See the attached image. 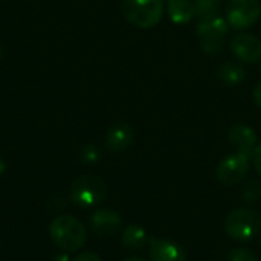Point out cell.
I'll list each match as a JSON object with an SVG mask.
<instances>
[{
    "instance_id": "obj_1",
    "label": "cell",
    "mask_w": 261,
    "mask_h": 261,
    "mask_svg": "<svg viewBox=\"0 0 261 261\" xmlns=\"http://www.w3.org/2000/svg\"><path fill=\"white\" fill-rule=\"evenodd\" d=\"M49 236L52 242L64 252H75L84 246L87 232L78 219L63 214L52 220L49 226Z\"/></svg>"
},
{
    "instance_id": "obj_2",
    "label": "cell",
    "mask_w": 261,
    "mask_h": 261,
    "mask_svg": "<svg viewBox=\"0 0 261 261\" xmlns=\"http://www.w3.org/2000/svg\"><path fill=\"white\" fill-rule=\"evenodd\" d=\"M226 234L237 242H251L261 231V216L252 208L232 210L225 219Z\"/></svg>"
},
{
    "instance_id": "obj_3",
    "label": "cell",
    "mask_w": 261,
    "mask_h": 261,
    "mask_svg": "<svg viewBox=\"0 0 261 261\" xmlns=\"http://www.w3.org/2000/svg\"><path fill=\"white\" fill-rule=\"evenodd\" d=\"M122 14L133 26L150 29L164 17V0H124Z\"/></svg>"
},
{
    "instance_id": "obj_4",
    "label": "cell",
    "mask_w": 261,
    "mask_h": 261,
    "mask_svg": "<svg viewBox=\"0 0 261 261\" xmlns=\"http://www.w3.org/2000/svg\"><path fill=\"white\" fill-rule=\"evenodd\" d=\"M107 197V185L96 176H81L70 187V199L80 208L101 205Z\"/></svg>"
},
{
    "instance_id": "obj_5",
    "label": "cell",
    "mask_w": 261,
    "mask_h": 261,
    "mask_svg": "<svg viewBox=\"0 0 261 261\" xmlns=\"http://www.w3.org/2000/svg\"><path fill=\"white\" fill-rule=\"evenodd\" d=\"M229 32V24L225 17L216 15L206 20H199L196 34L200 40V49L208 55H217L223 49L225 37Z\"/></svg>"
},
{
    "instance_id": "obj_6",
    "label": "cell",
    "mask_w": 261,
    "mask_h": 261,
    "mask_svg": "<svg viewBox=\"0 0 261 261\" xmlns=\"http://www.w3.org/2000/svg\"><path fill=\"white\" fill-rule=\"evenodd\" d=\"M225 15L229 28L236 31L252 28L260 20V0H226Z\"/></svg>"
},
{
    "instance_id": "obj_7",
    "label": "cell",
    "mask_w": 261,
    "mask_h": 261,
    "mask_svg": "<svg viewBox=\"0 0 261 261\" xmlns=\"http://www.w3.org/2000/svg\"><path fill=\"white\" fill-rule=\"evenodd\" d=\"M251 156L245 153H232L223 158L216 167V177L220 184L226 187L237 185L243 182L249 173Z\"/></svg>"
},
{
    "instance_id": "obj_8",
    "label": "cell",
    "mask_w": 261,
    "mask_h": 261,
    "mask_svg": "<svg viewBox=\"0 0 261 261\" xmlns=\"http://www.w3.org/2000/svg\"><path fill=\"white\" fill-rule=\"evenodd\" d=\"M231 52L237 57L239 61L255 64L261 61V40L254 34H237L229 43Z\"/></svg>"
},
{
    "instance_id": "obj_9",
    "label": "cell",
    "mask_w": 261,
    "mask_h": 261,
    "mask_svg": "<svg viewBox=\"0 0 261 261\" xmlns=\"http://www.w3.org/2000/svg\"><path fill=\"white\" fill-rule=\"evenodd\" d=\"M148 255L150 261H187V251L176 242L168 239H148Z\"/></svg>"
},
{
    "instance_id": "obj_10",
    "label": "cell",
    "mask_w": 261,
    "mask_h": 261,
    "mask_svg": "<svg viewBox=\"0 0 261 261\" xmlns=\"http://www.w3.org/2000/svg\"><path fill=\"white\" fill-rule=\"evenodd\" d=\"M90 229L95 236L107 239L113 237L121 231L122 219L113 210H98L90 217Z\"/></svg>"
},
{
    "instance_id": "obj_11",
    "label": "cell",
    "mask_w": 261,
    "mask_h": 261,
    "mask_svg": "<svg viewBox=\"0 0 261 261\" xmlns=\"http://www.w3.org/2000/svg\"><path fill=\"white\" fill-rule=\"evenodd\" d=\"M228 141L236 151L252 156V151L258 144V135L246 124H236L228 132Z\"/></svg>"
},
{
    "instance_id": "obj_12",
    "label": "cell",
    "mask_w": 261,
    "mask_h": 261,
    "mask_svg": "<svg viewBox=\"0 0 261 261\" xmlns=\"http://www.w3.org/2000/svg\"><path fill=\"white\" fill-rule=\"evenodd\" d=\"M135 139V132L132 128V125H128L127 122H116L113 124L104 138V144L110 151H124L127 150Z\"/></svg>"
},
{
    "instance_id": "obj_13",
    "label": "cell",
    "mask_w": 261,
    "mask_h": 261,
    "mask_svg": "<svg viewBox=\"0 0 261 261\" xmlns=\"http://www.w3.org/2000/svg\"><path fill=\"white\" fill-rule=\"evenodd\" d=\"M167 14L174 24H187L194 17V2L191 0H167Z\"/></svg>"
},
{
    "instance_id": "obj_14",
    "label": "cell",
    "mask_w": 261,
    "mask_h": 261,
    "mask_svg": "<svg viewBox=\"0 0 261 261\" xmlns=\"http://www.w3.org/2000/svg\"><path fill=\"white\" fill-rule=\"evenodd\" d=\"M148 239L150 237L139 225H128L122 231L121 242L125 249L136 252V251H141L142 248H145V245H148Z\"/></svg>"
},
{
    "instance_id": "obj_15",
    "label": "cell",
    "mask_w": 261,
    "mask_h": 261,
    "mask_svg": "<svg viewBox=\"0 0 261 261\" xmlns=\"http://www.w3.org/2000/svg\"><path fill=\"white\" fill-rule=\"evenodd\" d=\"M216 73L217 78L226 86H239L246 80V70L234 61H226L220 64Z\"/></svg>"
},
{
    "instance_id": "obj_16",
    "label": "cell",
    "mask_w": 261,
    "mask_h": 261,
    "mask_svg": "<svg viewBox=\"0 0 261 261\" xmlns=\"http://www.w3.org/2000/svg\"><path fill=\"white\" fill-rule=\"evenodd\" d=\"M220 6V0H194V12L199 20H206L219 15Z\"/></svg>"
},
{
    "instance_id": "obj_17",
    "label": "cell",
    "mask_w": 261,
    "mask_h": 261,
    "mask_svg": "<svg viewBox=\"0 0 261 261\" xmlns=\"http://www.w3.org/2000/svg\"><path fill=\"white\" fill-rule=\"evenodd\" d=\"M240 199L246 205H255L261 200V184L258 180L246 182L240 190Z\"/></svg>"
},
{
    "instance_id": "obj_18",
    "label": "cell",
    "mask_w": 261,
    "mask_h": 261,
    "mask_svg": "<svg viewBox=\"0 0 261 261\" xmlns=\"http://www.w3.org/2000/svg\"><path fill=\"white\" fill-rule=\"evenodd\" d=\"M229 261H258L257 255L246 248H236L229 254Z\"/></svg>"
},
{
    "instance_id": "obj_19",
    "label": "cell",
    "mask_w": 261,
    "mask_h": 261,
    "mask_svg": "<svg viewBox=\"0 0 261 261\" xmlns=\"http://www.w3.org/2000/svg\"><path fill=\"white\" fill-rule=\"evenodd\" d=\"M81 158H83V161L87 162V164H95V162L99 161L101 153H99V150H98L95 145H87V147L83 148Z\"/></svg>"
},
{
    "instance_id": "obj_20",
    "label": "cell",
    "mask_w": 261,
    "mask_h": 261,
    "mask_svg": "<svg viewBox=\"0 0 261 261\" xmlns=\"http://www.w3.org/2000/svg\"><path fill=\"white\" fill-rule=\"evenodd\" d=\"M251 161H252V165H254L255 171L258 173V176H261V142L257 144L255 150L252 151Z\"/></svg>"
},
{
    "instance_id": "obj_21",
    "label": "cell",
    "mask_w": 261,
    "mask_h": 261,
    "mask_svg": "<svg viewBox=\"0 0 261 261\" xmlns=\"http://www.w3.org/2000/svg\"><path fill=\"white\" fill-rule=\"evenodd\" d=\"M73 261H102L93 252H81Z\"/></svg>"
},
{
    "instance_id": "obj_22",
    "label": "cell",
    "mask_w": 261,
    "mask_h": 261,
    "mask_svg": "<svg viewBox=\"0 0 261 261\" xmlns=\"http://www.w3.org/2000/svg\"><path fill=\"white\" fill-rule=\"evenodd\" d=\"M252 98H254V102L257 104V107L261 109V81L255 86V89L252 92Z\"/></svg>"
},
{
    "instance_id": "obj_23",
    "label": "cell",
    "mask_w": 261,
    "mask_h": 261,
    "mask_svg": "<svg viewBox=\"0 0 261 261\" xmlns=\"http://www.w3.org/2000/svg\"><path fill=\"white\" fill-rule=\"evenodd\" d=\"M52 261H70V260H69V255H67V252H66V254H58V255H57V257H55Z\"/></svg>"
},
{
    "instance_id": "obj_24",
    "label": "cell",
    "mask_w": 261,
    "mask_h": 261,
    "mask_svg": "<svg viewBox=\"0 0 261 261\" xmlns=\"http://www.w3.org/2000/svg\"><path fill=\"white\" fill-rule=\"evenodd\" d=\"M3 171H5V164H3V161L0 159V174H2Z\"/></svg>"
},
{
    "instance_id": "obj_25",
    "label": "cell",
    "mask_w": 261,
    "mask_h": 261,
    "mask_svg": "<svg viewBox=\"0 0 261 261\" xmlns=\"http://www.w3.org/2000/svg\"><path fill=\"white\" fill-rule=\"evenodd\" d=\"M124 261H145V260H142V258H127V260H124Z\"/></svg>"
},
{
    "instance_id": "obj_26",
    "label": "cell",
    "mask_w": 261,
    "mask_h": 261,
    "mask_svg": "<svg viewBox=\"0 0 261 261\" xmlns=\"http://www.w3.org/2000/svg\"><path fill=\"white\" fill-rule=\"evenodd\" d=\"M260 248H261V237H260Z\"/></svg>"
},
{
    "instance_id": "obj_27",
    "label": "cell",
    "mask_w": 261,
    "mask_h": 261,
    "mask_svg": "<svg viewBox=\"0 0 261 261\" xmlns=\"http://www.w3.org/2000/svg\"><path fill=\"white\" fill-rule=\"evenodd\" d=\"M260 70H261V64H260Z\"/></svg>"
}]
</instances>
